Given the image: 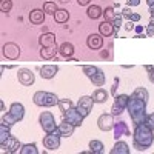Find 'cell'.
Listing matches in <instances>:
<instances>
[{"mask_svg":"<svg viewBox=\"0 0 154 154\" xmlns=\"http://www.w3.org/2000/svg\"><path fill=\"white\" fill-rule=\"evenodd\" d=\"M122 20H123V16H122V12H116V17L112 19V25H114V28L116 31H119V28L122 26Z\"/></svg>","mask_w":154,"mask_h":154,"instance_id":"8d00e7d4","label":"cell"},{"mask_svg":"<svg viewBox=\"0 0 154 154\" xmlns=\"http://www.w3.org/2000/svg\"><path fill=\"white\" fill-rule=\"evenodd\" d=\"M59 53V46L53 45V46H46L40 49V57L43 60H51V59H56V54Z\"/></svg>","mask_w":154,"mask_h":154,"instance_id":"ffe728a7","label":"cell"},{"mask_svg":"<svg viewBox=\"0 0 154 154\" xmlns=\"http://www.w3.org/2000/svg\"><path fill=\"white\" fill-rule=\"evenodd\" d=\"M109 152L111 154H130V146H128L125 142H119V140H116V145L112 146V149Z\"/></svg>","mask_w":154,"mask_h":154,"instance_id":"cb8c5ba5","label":"cell"},{"mask_svg":"<svg viewBox=\"0 0 154 154\" xmlns=\"http://www.w3.org/2000/svg\"><path fill=\"white\" fill-rule=\"evenodd\" d=\"M100 56L103 57V59H108V57H109V54H108V51H106V49H105V51H102V53H100Z\"/></svg>","mask_w":154,"mask_h":154,"instance_id":"c3c4849f","label":"cell"},{"mask_svg":"<svg viewBox=\"0 0 154 154\" xmlns=\"http://www.w3.org/2000/svg\"><path fill=\"white\" fill-rule=\"evenodd\" d=\"M134 26H136V25H134V22H131V20H128L126 23H125V31H128V32H130V31H133L134 29Z\"/></svg>","mask_w":154,"mask_h":154,"instance_id":"60d3db41","label":"cell"},{"mask_svg":"<svg viewBox=\"0 0 154 154\" xmlns=\"http://www.w3.org/2000/svg\"><path fill=\"white\" fill-rule=\"evenodd\" d=\"M145 123L151 128V130L154 131V112L151 114H146V119H145Z\"/></svg>","mask_w":154,"mask_h":154,"instance_id":"74e56055","label":"cell"},{"mask_svg":"<svg viewBox=\"0 0 154 154\" xmlns=\"http://www.w3.org/2000/svg\"><path fill=\"white\" fill-rule=\"evenodd\" d=\"M112 8H114V9H119V8H120V3H119V2H116Z\"/></svg>","mask_w":154,"mask_h":154,"instance_id":"f907efd6","label":"cell"},{"mask_svg":"<svg viewBox=\"0 0 154 154\" xmlns=\"http://www.w3.org/2000/svg\"><path fill=\"white\" fill-rule=\"evenodd\" d=\"M63 119H65L66 122H69V123H72L74 126H80L85 117L79 112V109H77L75 106H72V108L68 109L66 112H63Z\"/></svg>","mask_w":154,"mask_h":154,"instance_id":"9c48e42d","label":"cell"},{"mask_svg":"<svg viewBox=\"0 0 154 154\" xmlns=\"http://www.w3.org/2000/svg\"><path fill=\"white\" fill-rule=\"evenodd\" d=\"M60 134L59 131H53V133H46V136L43 137V146L49 151H56L60 146Z\"/></svg>","mask_w":154,"mask_h":154,"instance_id":"8992f818","label":"cell"},{"mask_svg":"<svg viewBox=\"0 0 154 154\" xmlns=\"http://www.w3.org/2000/svg\"><path fill=\"white\" fill-rule=\"evenodd\" d=\"M114 114H102L97 119V126L100 131H111L114 128Z\"/></svg>","mask_w":154,"mask_h":154,"instance_id":"30bf717a","label":"cell"},{"mask_svg":"<svg viewBox=\"0 0 154 154\" xmlns=\"http://www.w3.org/2000/svg\"><path fill=\"white\" fill-rule=\"evenodd\" d=\"M91 97L94 100V103H105V102L108 100V91L103 89V88H97Z\"/></svg>","mask_w":154,"mask_h":154,"instance_id":"603a6c76","label":"cell"},{"mask_svg":"<svg viewBox=\"0 0 154 154\" xmlns=\"http://www.w3.org/2000/svg\"><path fill=\"white\" fill-rule=\"evenodd\" d=\"M128 100H130V96L126 94H116L114 96V105L111 108V114L114 116H119L123 112V109H126V105H128Z\"/></svg>","mask_w":154,"mask_h":154,"instance_id":"52a82bcc","label":"cell"},{"mask_svg":"<svg viewBox=\"0 0 154 154\" xmlns=\"http://www.w3.org/2000/svg\"><path fill=\"white\" fill-rule=\"evenodd\" d=\"M133 96H136V97H139V99H142V100H145L146 103H148V99H149V94H148V91L145 88H142V86H139V88H136L134 91H133Z\"/></svg>","mask_w":154,"mask_h":154,"instance_id":"f1b7e54d","label":"cell"},{"mask_svg":"<svg viewBox=\"0 0 154 154\" xmlns=\"http://www.w3.org/2000/svg\"><path fill=\"white\" fill-rule=\"evenodd\" d=\"M146 35H148V37H154V26H152V25H148V28H146Z\"/></svg>","mask_w":154,"mask_h":154,"instance_id":"b9f144b4","label":"cell"},{"mask_svg":"<svg viewBox=\"0 0 154 154\" xmlns=\"http://www.w3.org/2000/svg\"><path fill=\"white\" fill-rule=\"evenodd\" d=\"M38 43H40L42 48L56 45V34H53V32H42V35L38 37Z\"/></svg>","mask_w":154,"mask_h":154,"instance_id":"ac0fdd59","label":"cell"},{"mask_svg":"<svg viewBox=\"0 0 154 154\" xmlns=\"http://www.w3.org/2000/svg\"><path fill=\"white\" fill-rule=\"evenodd\" d=\"M0 146H2V151L3 152H19L20 149H22V143L19 142V139H16L14 136H11L6 142H3V143H0Z\"/></svg>","mask_w":154,"mask_h":154,"instance_id":"7c38bea8","label":"cell"},{"mask_svg":"<svg viewBox=\"0 0 154 154\" xmlns=\"http://www.w3.org/2000/svg\"><path fill=\"white\" fill-rule=\"evenodd\" d=\"M20 53H22L20 46H19L17 43H14V42H8V43H5L3 48H2V54H3L6 59H9V60H17L19 56H20Z\"/></svg>","mask_w":154,"mask_h":154,"instance_id":"ba28073f","label":"cell"},{"mask_svg":"<svg viewBox=\"0 0 154 154\" xmlns=\"http://www.w3.org/2000/svg\"><path fill=\"white\" fill-rule=\"evenodd\" d=\"M154 142V133L151 128L143 122L134 126L133 133V146L137 151H146Z\"/></svg>","mask_w":154,"mask_h":154,"instance_id":"6da1fadb","label":"cell"},{"mask_svg":"<svg viewBox=\"0 0 154 154\" xmlns=\"http://www.w3.org/2000/svg\"><path fill=\"white\" fill-rule=\"evenodd\" d=\"M146 3H148L149 6H152V5H154V0H146Z\"/></svg>","mask_w":154,"mask_h":154,"instance_id":"816d5d0a","label":"cell"},{"mask_svg":"<svg viewBox=\"0 0 154 154\" xmlns=\"http://www.w3.org/2000/svg\"><path fill=\"white\" fill-rule=\"evenodd\" d=\"M103 143L100 142V140H91L89 142V152H93V154H100V152H103Z\"/></svg>","mask_w":154,"mask_h":154,"instance_id":"4316f807","label":"cell"},{"mask_svg":"<svg viewBox=\"0 0 154 154\" xmlns=\"http://www.w3.org/2000/svg\"><path fill=\"white\" fill-rule=\"evenodd\" d=\"M131 14H133V11H131V6H125V8L122 9V16H123V19L130 20Z\"/></svg>","mask_w":154,"mask_h":154,"instance_id":"f35d334b","label":"cell"},{"mask_svg":"<svg viewBox=\"0 0 154 154\" xmlns=\"http://www.w3.org/2000/svg\"><path fill=\"white\" fill-rule=\"evenodd\" d=\"M134 31H136V34H143V26H142V25H136Z\"/></svg>","mask_w":154,"mask_h":154,"instance_id":"f6af8a7d","label":"cell"},{"mask_svg":"<svg viewBox=\"0 0 154 154\" xmlns=\"http://www.w3.org/2000/svg\"><path fill=\"white\" fill-rule=\"evenodd\" d=\"M99 34L103 35V37H111V35H117V31H116L114 25L111 22L103 20V22L99 25Z\"/></svg>","mask_w":154,"mask_h":154,"instance_id":"4fadbf2b","label":"cell"},{"mask_svg":"<svg viewBox=\"0 0 154 154\" xmlns=\"http://www.w3.org/2000/svg\"><path fill=\"white\" fill-rule=\"evenodd\" d=\"M89 2H91V0H77V3H79L80 6H88Z\"/></svg>","mask_w":154,"mask_h":154,"instance_id":"bcb514c9","label":"cell"},{"mask_svg":"<svg viewBox=\"0 0 154 154\" xmlns=\"http://www.w3.org/2000/svg\"><path fill=\"white\" fill-rule=\"evenodd\" d=\"M128 6H139L140 5V0H126Z\"/></svg>","mask_w":154,"mask_h":154,"instance_id":"7bdbcfd3","label":"cell"},{"mask_svg":"<svg viewBox=\"0 0 154 154\" xmlns=\"http://www.w3.org/2000/svg\"><path fill=\"white\" fill-rule=\"evenodd\" d=\"M57 72H59V66L57 65H43L40 68L42 79H53Z\"/></svg>","mask_w":154,"mask_h":154,"instance_id":"d6986e66","label":"cell"},{"mask_svg":"<svg viewBox=\"0 0 154 154\" xmlns=\"http://www.w3.org/2000/svg\"><path fill=\"white\" fill-rule=\"evenodd\" d=\"M9 112L20 122V120L25 117V106H23L22 103H19V102H16V103H12V105L9 106Z\"/></svg>","mask_w":154,"mask_h":154,"instance_id":"44dd1931","label":"cell"},{"mask_svg":"<svg viewBox=\"0 0 154 154\" xmlns=\"http://www.w3.org/2000/svg\"><path fill=\"white\" fill-rule=\"evenodd\" d=\"M119 77H116V79H114V85L111 86V94L112 96H116V93H117V88H119Z\"/></svg>","mask_w":154,"mask_h":154,"instance_id":"ab89813d","label":"cell"},{"mask_svg":"<svg viewBox=\"0 0 154 154\" xmlns=\"http://www.w3.org/2000/svg\"><path fill=\"white\" fill-rule=\"evenodd\" d=\"M17 79H19V82H20L23 86H31V85L34 83V80H35V75H34V72H32L31 69H28V68H20L19 72H17Z\"/></svg>","mask_w":154,"mask_h":154,"instance_id":"8fae6325","label":"cell"},{"mask_svg":"<svg viewBox=\"0 0 154 154\" xmlns=\"http://www.w3.org/2000/svg\"><path fill=\"white\" fill-rule=\"evenodd\" d=\"M93 105H94V100H93L91 96H82V97L79 99V102H77L75 108L79 109V112L83 116V117H86V116L91 114Z\"/></svg>","mask_w":154,"mask_h":154,"instance_id":"5b68a950","label":"cell"},{"mask_svg":"<svg viewBox=\"0 0 154 154\" xmlns=\"http://www.w3.org/2000/svg\"><path fill=\"white\" fill-rule=\"evenodd\" d=\"M74 45L69 43V42H63L62 45H59V53L65 57V59H69L74 56Z\"/></svg>","mask_w":154,"mask_h":154,"instance_id":"7402d4cb","label":"cell"},{"mask_svg":"<svg viewBox=\"0 0 154 154\" xmlns=\"http://www.w3.org/2000/svg\"><path fill=\"white\" fill-rule=\"evenodd\" d=\"M69 19V12L66 9H57V12L54 14V20L57 23H66Z\"/></svg>","mask_w":154,"mask_h":154,"instance_id":"484cf974","label":"cell"},{"mask_svg":"<svg viewBox=\"0 0 154 154\" xmlns=\"http://www.w3.org/2000/svg\"><path fill=\"white\" fill-rule=\"evenodd\" d=\"M74 125L72 123H69V122H66L65 119L62 120V123H59L57 125V131H59V134L62 136V137H71L72 136V133H74Z\"/></svg>","mask_w":154,"mask_h":154,"instance_id":"9a60e30c","label":"cell"},{"mask_svg":"<svg viewBox=\"0 0 154 154\" xmlns=\"http://www.w3.org/2000/svg\"><path fill=\"white\" fill-rule=\"evenodd\" d=\"M86 45L89 49H100L103 45V35L100 34H89L86 38Z\"/></svg>","mask_w":154,"mask_h":154,"instance_id":"5bb4252c","label":"cell"},{"mask_svg":"<svg viewBox=\"0 0 154 154\" xmlns=\"http://www.w3.org/2000/svg\"><path fill=\"white\" fill-rule=\"evenodd\" d=\"M12 9V0H0V11L8 14Z\"/></svg>","mask_w":154,"mask_h":154,"instance_id":"e575fe53","label":"cell"},{"mask_svg":"<svg viewBox=\"0 0 154 154\" xmlns=\"http://www.w3.org/2000/svg\"><path fill=\"white\" fill-rule=\"evenodd\" d=\"M34 103L37 106H42V108H49V106H56L59 105V97L54 93H48V91H37L32 97Z\"/></svg>","mask_w":154,"mask_h":154,"instance_id":"3957f363","label":"cell"},{"mask_svg":"<svg viewBox=\"0 0 154 154\" xmlns=\"http://www.w3.org/2000/svg\"><path fill=\"white\" fill-rule=\"evenodd\" d=\"M148 72H149V74H148V77H149V80H151V82L154 83V68H152L151 71H148Z\"/></svg>","mask_w":154,"mask_h":154,"instance_id":"7dc6e473","label":"cell"},{"mask_svg":"<svg viewBox=\"0 0 154 154\" xmlns=\"http://www.w3.org/2000/svg\"><path fill=\"white\" fill-rule=\"evenodd\" d=\"M20 154H38V149H37L35 143H26L22 146Z\"/></svg>","mask_w":154,"mask_h":154,"instance_id":"d6a6232c","label":"cell"},{"mask_svg":"<svg viewBox=\"0 0 154 154\" xmlns=\"http://www.w3.org/2000/svg\"><path fill=\"white\" fill-rule=\"evenodd\" d=\"M126 111L130 112V117L134 126L143 123L146 119V102L131 94L130 100H128V105H126Z\"/></svg>","mask_w":154,"mask_h":154,"instance_id":"7a4b0ae2","label":"cell"},{"mask_svg":"<svg viewBox=\"0 0 154 154\" xmlns=\"http://www.w3.org/2000/svg\"><path fill=\"white\" fill-rule=\"evenodd\" d=\"M103 17H105L106 22H112V19L116 17V12H114V8H112V6L105 8V11H103Z\"/></svg>","mask_w":154,"mask_h":154,"instance_id":"d590c367","label":"cell"},{"mask_svg":"<svg viewBox=\"0 0 154 154\" xmlns=\"http://www.w3.org/2000/svg\"><path fill=\"white\" fill-rule=\"evenodd\" d=\"M114 139L116 140H119L122 136H130V130H128V125H126V122H123V120H120V122H117V123H114Z\"/></svg>","mask_w":154,"mask_h":154,"instance_id":"2e32d148","label":"cell"},{"mask_svg":"<svg viewBox=\"0 0 154 154\" xmlns=\"http://www.w3.org/2000/svg\"><path fill=\"white\" fill-rule=\"evenodd\" d=\"M86 14H88V17H89V19L96 20V19H99V17L103 16V11H102V8H100L99 5H91V6H88Z\"/></svg>","mask_w":154,"mask_h":154,"instance_id":"d4e9b609","label":"cell"},{"mask_svg":"<svg viewBox=\"0 0 154 154\" xmlns=\"http://www.w3.org/2000/svg\"><path fill=\"white\" fill-rule=\"evenodd\" d=\"M60 2H62V3H68V2H69V0H60Z\"/></svg>","mask_w":154,"mask_h":154,"instance_id":"f5cc1de1","label":"cell"},{"mask_svg":"<svg viewBox=\"0 0 154 154\" xmlns=\"http://www.w3.org/2000/svg\"><path fill=\"white\" fill-rule=\"evenodd\" d=\"M45 16H46V12L43 9H32L29 12V22L32 25H42L45 22Z\"/></svg>","mask_w":154,"mask_h":154,"instance_id":"e0dca14e","label":"cell"},{"mask_svg":"<svg viewBox=\"0 0 154 154\" xmlns=\"http://www.w3.org/2000/svg\"><path fill=\"white\" fill-rule=\"evenodd\" d=\"M99 71H100V68H97V66H94V65H85V66H83V74L88 77V79H93V77H94Z\"/></svg>","mask_w":154,"mask_h":154,"instance_id":"f546056e","label":"cell"},{"mask_svg":"<svg viewBox=\"0 0 154 154\" xmlns=\"http://www.w3.org/2000/svg\"><path fill=\"white\" fill-rule=\"evenodd\" d=\"M19 120L14 117V116H12L9 111L8 112H5L3 116H2V123H5V125H8V126H12V125H16Z\"/></svg>","mask_w":154,"mask_h":154,"instance_id":"1f68e13d","label":"cell"},{"mask_svg":"<svg viewBox=\"0 0 154 154\" xmlns=\"http://www.w3.org/2000/svg\"><path fill=\"white\" fill-rule=\"evenodd\" d=\"M57 9L59 8H57V5L54 2H45L43 3V11L46 12V14H53L54 16L56 12H57Z\"/></svg>","mask_w":154,"mask_h":154,"instance_id":"836d02e7","label":"cell"},{"mask_svg":"<svg viewBox=\"0 0 154 154\" xmlns=\"http://www.w3.org/2000/svg\"><path fill=\"white\" fill-rule=\"evenodd\" d=\"M57 106L60 108V111H62V112H66L68 109H71V108L74 106V103L71 102V99H60Z\"/></svg>","mask_w":154,"mask_h":154,"instance_id":"4dcf8cb0","label":"cell"},{"mask_svg":"<svg viewBox=\"0 0 154 154\" xmlns=\"http://www.w3.org/2000/svg\"><path fill=\"white\" fill-rule=\"evenodd\" d=\"M130 20H131V22H134V23H136V22H139V20H140V14H137V12H133L131 17H130Z\"/></svg>","mask_w":154,"mask_h":154,"instance_id":"ee69618b","label":"cell"},{"mask_svg":"<svg viewBox=\"0 0 154 154\" xmlns=\"http://www.w3.org/2000/svg\"><path fill=\"white\" fill-rule=\"evenodd\" d=\"M9 128H11V126H8V125H5V123H0V143L6 142V140L11 137Z\"/></svg>","mask_w":154,"mask_h":154,"instance_id":"83f0119b","label":"cell"},{"mask_svg":"<svg viewBox=\"0 0 154 154\" xmlns=\"http://www.w3.org/2000/svg\"><path fill=\"white\" fill-rule=\"evenodd\" d=\"M38 122H40V126L45 133H53L57 130V125H56V119L54 116L51 114L49 111H43L38 117Z\"/></svg>","mask_w":154,"mask_h":154,"instance_id":"277c9868","label":"cell"},{"mask_svg":"<svg viewBox=\"0 0 154 154\" xmlns=\"http://www.w3.org/2000/svg\"><path fill=\"white\" fill-rule=\"evenodd\" d=\"M149 14H151V17H154V5L149 6Z\"/></svg>","mask_w":154,"mask_h":154,"instance_id":"681fc988","label":"cell"}]
</instances>
